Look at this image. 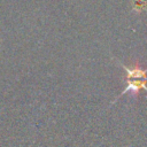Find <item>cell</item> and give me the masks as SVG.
<instances>
[{
  "label": "cell",
  "mask_w": 147,
  "mask_h": 147,
  "mask_svg": "<svg viewBox=\"0 0 147 147\" xmlns=\"http://www.w3.org/2000/svg\"><path fill=\"white\" fill-rule=\"evenodd\" d=\"M122 67L125 70V84L126 87L123 90V92L119 94L122 96L123 94L127 92L138 93L139 91L144 90L147 92V70L142 69L138 65L136 67H126L122 64Z\"/></svg>",
  "instance_id": "6da1fadb"
}]
</instances>
